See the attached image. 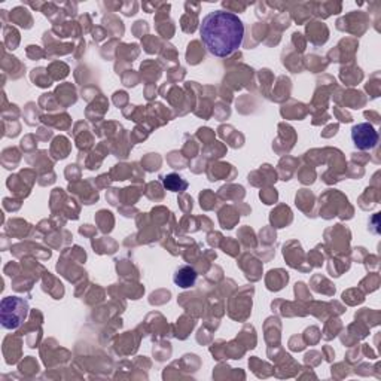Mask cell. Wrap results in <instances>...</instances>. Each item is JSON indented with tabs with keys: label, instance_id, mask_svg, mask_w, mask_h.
Instances as JSON below:
<instances>
[{
	"label": "cell",
	"instance_id": "obj_3",
	"mask_svg": "<svg viewBox=\"0 0 381 381\" xmlns=\"http://www.w3.org/2000/svg\"><path fill=\"white\" fill-rule=\"evenodd\" d=\"M351 142L361 151L374 149L378 144V133L373 124L361 123L351 128Z\"/></svg>",
	"mask_w": 381,
	"mask_h": 381
},
{
	"label": "cell",
	"instance_id": "obj_5",
	"mask_svg": "<svg viewBox=\"0 0 381 381\" xmlns=\"http://www.w3.org/2000/svg\"><path fill=\"white\" fill-rule=\"evenodd\" d=\"M163 185L167 191H172V192H183L187 191L189 183L180 177L177 173H170V175H165L163 177Z\"/></svg>",
	"mask_w": 381,
	"mask_h": 381
},
{
	"label": "cell",
	"instance_id": "obj_4",
	"mask_svg": "<svg viewBox=\"0 0 381 381\" xmlns=\"http://www.w3.org/2000/svg\"><path fill=\"white\" fill-rule=\"evenodd\" d=\"M196 279H199V274L191 266H182L173 274L175 285L182 289L192 287L196 283Z\"/></svg>",
	"mask_w": 381,
	"mask_h": 381
},
{
	"label": "cell",
	"instance_id": "obj_2",
	"mask_svg": "<svg viewBox=\"0 0 381 381\" xmlns=\"http://www.w3.org/2000/svg\"><path fill=\"white\" fill-rule=\"evenodd\" d=\"M29 316V302L20 296H6L0 302V323L9 331H15Z\"/></svg>",
	"mask_w": 381,
	"mask_h": 381
},
{
	"label": "cell",
	"instance_id": "obj_1",
	"mask_svg": "<svg viewBox=\"0 0 381 381\" xmlns=\"http://www.w3.org/2000/svg\"><path fill=\"white\" fill-rule=\"evenodd\" d=\"M200 36L210 54L227 58L239 51L244 39V24L239 15L227 11L210 12L200 24Z\"/></svg>",
	"mask_w": 381,
	"mask_h": 381
}]
</instances>
